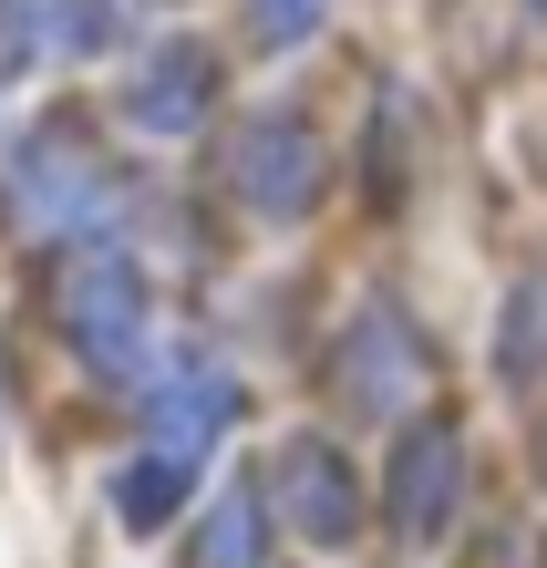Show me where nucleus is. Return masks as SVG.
I'll return each instance as SVG.
<instances>
[{"mask_svg": "<svg viewBox=\"0 0 547 568\" xmlns=\"http://www.w3.org/2000/svg\"><path fill=\"white\" fill-rule=\"evenodd\" d=\"M321 21H331V0H249V42H259V52L321 42Z\"/></svg>", "mask_w": 547, "mask_h": 568, "instance_id": "nucleus-8", "label": "nucleus"}, {"mask_svg": "<svg viewBox=\"0 0 547 568\" xmlns=\"http://www.w3.org/2000/svg\"><path fill=\"white\" fill-rule=\"evenodd\" d=\"M11 207L31 227H73L104 207V165H93V145L73 135V124H42V135L21 145V176H11Z\"/></svg>", "mask_w": 547, "mask_h": 568, "instance_id": "nucleus-3", "label": "nucleus"}, {"mask_svg": "<svg viewBox=\"0 0 547 568\" xmlns=\"http://www.w3.org/2000/svg\"><path fill=\"white\" fill-rule=\"evenodd\" d=\"M227 186L249 196L259 217H300L321 196V145H311V124L300 114H259V124H237V145H227Z\"/></svg>", "mask_w": 547, "mask_h": 568, "instance_id": "nucleus-1", "label": "nucleus"}, {"mask_svg": "<svg viewBox=\"0 0 547 568\" xmlns=\"http://www.w3.org/2000/svg\"><path fill=\"white\" fill-rule=\"evenodd\" d=\"M52 62V0H0V104H11L21 73Z\"/></svg>", "mask_w": 547, "mask_h": 568, "instance_id": "nucleus-7", "label": "nucleus"}, {"mask_svg": "<svg viewBox=\"0 0 547 568\" xmlns=\"http://www.w3.org/2000/svg\"><path fill=\"white\" fill-rule=\"evenodd\" d=\"M537 352H547V280L517 290V342H506V373H537Z\"/></svg>", "mask_w": 547, "mask_h": 568, "instance_id": "nucleus-9", "label": "nucleus"}, {"mask_svg": "<svg viewBox=\"0 0 547 568\" xmlns=\"http://www.w3.org/2000/svg\"><path fill=\"white\" fill-rule=\"evenodd\" d=\"M352 373H362V404H403V383H414V352H403V321L372 311L352 331Z\"/></svg>", "mask_w": 547, "mask_h": 568, "instance_id": "nucleus-6", "label": "nucleus"}, {"mask_svg": "<svg viewBox=\"0 0 547 568\" xmlns=\"http://www.w3.org/2000/svg\"><path fill=\"white\" fill-rule=\"evenodd\" d=\"M444 507H455V434H414L403 445V486H393V517H403V538H434Z\"/></svg>", "mask_w": 547, "mask_h": 568, "instance_id": "nucleus-4", "label": "nucleus"}, {"mask_svg": "<svg viewBox=\"0 0 547 568\" xmlns=\"http://www.w3.org/2000/svg\"><path fill=\"white\" fill-rule=\"evenodd\" d=\"M280 496L300 507L311 548H341V538H352V476H331V445H290V476H280Z\"/></svg>", "mask_w": 547, "mask_h": 568, "instance_id": "nucleus-5", "label": "nucleus"}, {"mask_svg": "<svg viewBox=\"0 0 547 568\" xmlns=\"http://www.w3.org/2000/svg\"><path fill=\"white\" fill-rule=\"evenodd\" d=\"M207 114H217V52L207 42H155L145 62H134V83H124V124H134V135L176 145Z\"/></svg>", "mask_w": 547, "mask_h": 568, "instance_id": "nucleus-2", "label": "nucleus"}]
</instances>
